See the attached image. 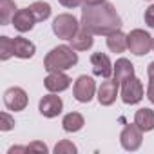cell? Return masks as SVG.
I'll return each mask as SVG.
<instances>
[{"label":"cell","instance_id":"cell-1","mask_svg":"<svg viewBox=\"0 0 154 154\" xmlns=\"http://www.w3.org/2000/svg\"><path fill=\"white\" fill-rule=\"evenodd\" d=\"M82 26L93 35L109 36L122 27V18L111 2H102L96 6H85L82 9Z\"/></svg>","mask_w":154,"mask_h":154},{"label":"cell","instance_id":"cell-2","mask_svg":"<svg viewBox=\"0 0 154 154\" xmlns=\"http://www.w3.org/2000/svg\"><path fill=\"white\" fill-rule=\"evenodd\" d=\"M76 49L71 45H56L53 47L45 58H44V69L47 72H60L67 71L78 63V54L74 53Z\"/></svg>","mask_w":154,"mask_h":154},{"label":"cell","instance_id":"cell-3","mask_svg":"<svg viewBox=\"0 0 154 154\" xmlns=\"http://www.w3.org/2000/svg\"><path fill=\"white\" fill-rule=\"evenodd\" d=\"M152 44H154V38L143 31V29H132L129 35H127V45H129V51L136 56H143L147 54L150 49H152Z\"/></svg>","mask_w":154,"mask_h":154},{"label":"cell","instance_id":"cell-4","mask_svg":"<svg viewBox=\"0 0 154 154\" xmlns=\"http://www.w3.org/2000/svg\"><path fill=\"white\" fill-rule=\"evenodd\" d=\"M78 27H80L78 20L69 13H62L53 20V33L62 40H71L72 35L78 31Z\"/></svg>","mask_w":154,"mask_h":154},{"label":"cell","instance_id":"cell-5","mask_svg":"<svg viewBox=\"0 0 154 154\" xmlns=\"http://www.w3.org/2000/svg\"><path fill=\"white\" fill-rule=\"evenodd\" d=\"M143 84L140 78L132 76V78H127L125 82H122V89H120V96L123 100V103L127 105H134V103H140L141 98H143Z\"/></svg>","mask_w":154,"mask_h":154},{"label":"cell","instance_id":"cell-6","mask_svg":"<svg viewBox=\"0 0 154 154\" xmlns=\"http://www.w3.org/2000/svg\"><path fill=\"white\" fill-rule=\"evenodd\" d=\"M94 93H96V84H94V80L91 78V76L82 74V76L76 78L74 87H72V94L80 103H89L93 100Z\"/></svg>","mask_w":154,"mask_h":154},{"label":"cell","instance_id":"cell-7","mask_svg":"<svg viewBox=\"0 0 154 154\" xmlns=\"http://www.w3.org/2000/svg\"><path fill=\"white\" fill-rule=\"evenodd\" d=\"M141 141H143V131L136 123H129L123 127V131L120 134V143L125 150H129V152L138 150L141 147Z\"/></svg>","mask_w":154,"mask_h":154},{"label":"cell","instance_id":"cell-8","mask_svg":"<svg viewBox=\"0 0 154 154\" xmlns=\"http://www.w3.org/2000/svg\"><path fill=\"white\" fill-rule=\"evenodd\" d=\"M27 93L22 87H9L4 93V103L9 111H24L27 107Z\"/></svg>","mask_w":154,"mask_h":154},{"label":"cell","instance_id":"cell-9","mask_svg":"<svg viewBox=\"0 0 154 154\" xmlns=\"http://www.w3.org/2000/svg\"><path fill=\"white\" fill-rule=\"evenodd\" d=\"M62 109H63V102H62V98L56 96L54 93L45 94V96L40 100V103H38V111H40V114L45 116V118H56V116L62 112Z\"/></svg>","mask_w":154,"mask_h":154},{"label":"cell","instance_id":"cell-10","mask_svg":"<svg viewBox=\"0 0 154 154\" xmlns=\"http://www.w3.org/2000/svg\"><path fill=\"white\" fill-rule=\"evenodd\" d=\"M11 24H13V27H15L17 31L27 33V31H31V29L35 27L36 18H35V15L31 13L29 8H24V9H17V13L13 15Z\"/></svg>","mask_w":154,"mask_h":154},{"label":"cell","instance_id":"cell-11","mask_svg":"<svg viewBox=\"0 0 154 154\" xmlns=\"http://www.w3.org/2000/svg\"><path fill=\"white\" fill-rule=\"evenodd\" d=\"M91 65H93V72L102 78H109L114 71V65L111 63L109 56L103 53H93L91 54Z\"/></svg>","mask_w":154,"mask_h":154},{"label":"cell","instance_id":"cell-12","mask_svg":"<svg viewBox=\"0 0 154 154\" xmlns=\"http://www.w3.org/2000/svg\"><path fill=\"white\" fill-rule=\"evenodd\" d=\"M44 85H45V89L49 93H62V91L69 89L71 78L63 71H60V72H49L47 78L44 80Z\"/></svg>","mask_w":154,"mask_h":154},{"label":"cell","instance_id":"cell-13","mask_svg":"<svg viewBox=\"0 0 154 154\" xmlns=\"http://www.w3.org/2000/svg\"><path fill=\"white\" fill-rule=\"evenodd\" d=\"M93 36H94V35H93L87 27H84V26L80 24L78 31H76V33L72 35V38L69 40V42H71V47H74L76 51H87V49H91L93 44H94V38H93Z\"/></svg>","mask_w":154,"mask_h":154},{"label":"cell","instance_id":"cell-14","mask_svg":"<svg viewBox=\"0 0 154 154\" xmlns=\"http://www.w3.org/2000/svg\"><path fill=\"white\" fill-rule=\"evenodd\" d=\"M118 82L116 80H105L102 82V85L98 87V102L102 105H112L116 102V96H118Z\"/></svg>","mask_w":154,"mask_h":154},{"label":"cell","instance_id":"cell-15","mask_svg":"<svg viewBox=\"0 0 154 154\" xmlns=\"http://www.w3.org/2000/svg\"><path fill=\"white\" fill-rule=\"evenodd\" d=\"M112 74H114V80H116L118 84H122V82H125L127 78H132V76H134V65H132L131 60H127V58H118L116 63H114Z\"/></svg>","mask_w":154,"mask_h":154},{"label":"cell","instance_id":"cell-16","mask_svg":"<svg viewBox=\"0 0 154 154\" xmlns=\"http://www.w3.org/2000/svg\"><path fill=\"white\" fill-rule=\"evenodd\" d=\"M13 44H15V56L17 58H22V60H29L35 56L36 53V47L33 42H29L27 38H22V36H17L13 38Z\"/></svg>","mask_w":154,"mask_h":154},{"label":"cell","instance_id":"cell-17","mask_svg":"<svg viewBox=\"0 0 154 154\" xmlns=\"http://www.w3.org/2000/svg\"><path fill=\"white\" fill-rule=\"evenodd\" d=\"M134 123L143 131V132H149V131H154V111L152 109H138L136 114H134Z\"/></svg>","mask_w":154,"mask_h":154},{"label":"cell","instance_id":"cell-18","mask_svg":"<svg viewBox=\"0 0 154 154\" xmlns=\"http://www.w3.org/2000/svg\"><path fill=\"white\" fill-rule=\"evenodd\" d=\"M84 125H85V120L80 112H69L62 120V127L65 132H78Z\"/></svg>","mask_w":154,"mask_h":154},{"label":"cell","instance_id":"cell-19","mask_svg":"<svg viewBox=\"0 0 154 154\" xmlns=\"http://www.w3.org/2000/svg\"><path fill=\"white\" fill-rule=\"evenodd\" d=\"M107 47L112 51V53H123L125 49H129L127 45V35H123L120 29L111 33L107 36Z\"/></svg>","mask_w":154,"mask_h":154},{"label":"cell","instance_id":"cell-20","mask_svg":"<svg viewBox=\"0 0 154 154\" xmlns=\"http://www.w3.org/2000/svg\"><path fill=\"white\" fill-rule=\"evenodd\" d=\"M29 9H31V13L35 15L36 22H44V20H47V18L51 17V6H49L47 2H44V0L33 2V4L29 6Z\"/></svg>","mask_w":154,"mask_h":154},{"label":"cell","instance_id":"cell-21","mask_svg":"<svg viewBox=\"0 0 154 154\" xmlns=\"http://www.w3.org/2000/svg\"><path fill=\"white\" fill-rule=\"evenodd\" d=\"M15 9L17 6L13 0H0V22H2V26H8L13 20V15L17 13Z\"/></svg>","mask_w":154,"mask_h":154},{"label":"cell","instance_id":"cell-22","mask_svg":"<svg viewBox=\"0 0 154 154\" xmlns=\"http://www.w3.org/2000/svg\"><path fill=\"white\" fill-rule=\"evenodd\" d=\"M11 56H15V44L13 38L9 36H0V60H9Z\"/></svg>","mask_w":154,"mask_h":154},{"label":"cell","instance_id":"cell-23","mask_svg":"<svg viewBox=\"0 0 154 154\" xmlns=\"http://www.w3.org/2000/svg\"><path fill=\"white\" fill-rule=\"evenodd\" d=\"M76 152H78V149L69 140H60L54 145V154H76Z\"/></svg>","mask_w":154,"mask_h":154},{"label":"cell","instance_id":"cell-24","mask_svg":"<svg viewBox=\"0 0 154 154\" xmlns=\"http://www.w3.org/2000/svg\"><path fill=\"white\" fill-rule=\"evenodd\" d=\"M0 120H2V123H0V129H2L4 132L11 131V129L15 127V120H13L8 112H2V114H0Z\"/></svg>","mask_w":154,"mask_h":154},{"label":"cell","instance_id":"cell-25","mask_svg":"<svg viewBox=\"0 0 154 154\" xmlns=\"http://www.w3.org/2000/svg\"><path fill=\"white\" fill-rule=\"evenodd\" d=\"M143 20H145V24H147L149 27H152V29H154V4H152V6H149V8L145 9Z\"/></svg>","mask_w":154,"mask_h":154},{"label":"cell","instance_id":"cell-26","mask_svg":"<svg viewBox=\"0 0 154 154\" xmlns=\"http://www.w3.org/2000/svg\"><path fill=\"white\" fill-rule=\"evenodd\" d=\"M58 2L63 6V8H69V9H72V8H78L84 0H58Z\"/></svg>","mask_w":154,"mask_h":154},{"label":"cell","instance_id":"cell-27","mask_svg":"<svg viewBox=\"0 0 154 154\" xmlns=\"http://www.w3.org/2000/svg\"><path fill=\"white\" fill-rule=\"evenodd\" d=\"M27 150H40V152H47V145L45 143H31L27 147Z\"/></svg>","mask_w":154,"mask_h":154},{"label":"cell","instance_id":"cell-28","mask_svg":"<svg viewBox=\"0 0 154 154\" xmlns=\"http://www.w3.org/2000/svg\"><path fill=\"white\" fill-rule=\"evenodd\" d=\"M147 98L150 100V103H154V80H150L147 85Z\"/></svg>","mask_w":154,"mask_h":154},{"label":"cell","instance_id":"cell-29","mask_svg":"<svg viewBox=\"0 0 154 154\" xmlns=\"http://www.w3.org/2000/svg\"><path fill=\"white\" fill-rule=\"evenodd\" d=\"M147 74H149V80H154V62L149 63V67H147Z\"/></svg>","mask_w":154,"mask_h":154},{"label":"cell","instance_id":"cell-30","mask_svg":"<svg viewBox=\"0 0 154 154\" xmlns=\"http://www.w3.org/2000/svg\"><path fill=\"white\" fill-rule=\"evenodd\" d=\"M102 2H105V0H84L85 6H96V4H102Z\"/></svg>","mask_w":154,"mask_h":154},{"label":"cell","instance_id":"cell-31","mask_svg":"<svg viewBox=\"0 0 154 154\" xmlns=\"http://www.w3.org/2000/svg\"><path fill=\"white\" fill-rule=\"evenodd\" d=\"M152 49H154V44H152Z\"/></svg>","mask_w":154,"mask_h":154}]
</instances>
